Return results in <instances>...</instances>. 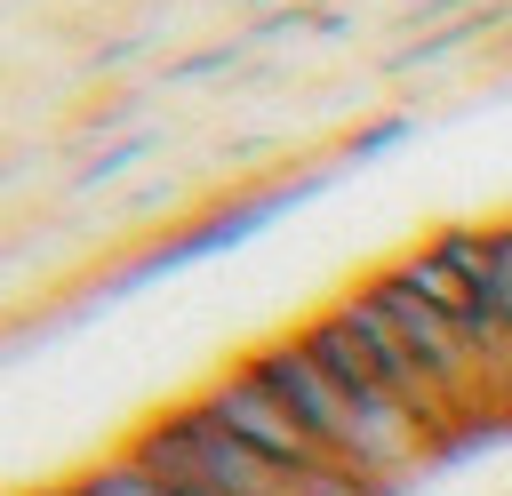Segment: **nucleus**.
Listing matches in <instances>:
<instances>
[{"label": "nucleus", "instance_id": "4", "mask_svg": "<svg viewBox=\"0 0 512 496\" xmlns=\"http://www.w3.org/2000/svg\"><path fill=\"white\" fill-rule=\"evenodd\" d=\"M392 280H400V288H416V296H424V304H440V312H464V304H472V288H464L432 248H408V256L392 264Z\"/></svg>", "mask_w": 512, "mask_h": 496}, {"label": "nucleus", "instance_id": "1", "mask_svg": "<svg viewBox=\"0 0 512 496\" xmlns=\"http://www.w3.org/2000/svg\"><path fill=\"white\" fill-rule=\"evenodd\" d=\"M136 464L160 472V480H176L184 496H304V480H312V472H280L248 440H232L200 400L176 408V416H160L136 440Z\"/></svg>", "mask_w": 512, "mask_h": 496}, {"label": "nucleus", "instance_id": "5", "mask_svg": "<svg viewBox=\"0 0 512 496\" xmlns=\"http://www.w3.org/2000/svg\"><path fill=\"white\" fill-rule=\"evenodd\" d=\"M80 496H184V488H176V480H160V472H144L136 456H120V464L88 472V480H80Z\"/></svg>", "mask_w": 512, "mask_h": 496}, {"label": "nucleus", "instance_id": "3", "mask_svg": "<svg viewBox=\"0 0 512 496\" xmlns=\"http://www.w3.org/2000/svg\"><path fill=\"white\" fill-rule=\"evenodd\" d=\"M368 296H376V312L400 328V344L416 352V368H424V376H432V384H440V392L464 408V400H472V376H480V352L464 344L456 312L424 304V296H416V288H400L392 272H376V280H368Z\"/></svg>", "mask_w": 512, "mask_h": 496}, {"label": "nucleus", "instance_id": "2", "mask_svg": "<svg viewBox=\"0 0 512 496\" xmlns=\"http://www.w3.org/2000/svg\"><path fill=\"white\" fill-rule=\"evenodd\" d=\"M200 408L232 432V440H248L256 456H272L280 472H328V456H320V440L296 424V408L256 376V368H232V376H216L208 392H200Z\"/></svg>", "mask_w": 512, "mask_h": 496}]
</instances>
